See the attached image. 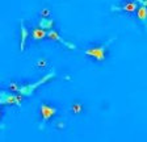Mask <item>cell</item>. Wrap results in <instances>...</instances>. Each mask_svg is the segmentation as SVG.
I'll return each mask as SVG.
<instances>
[{
	"label": "cell",
	"mask_w": 147,
	"mask_h": 142,
	"mask_svg": "<svg viewBox=\"0 0 147 142\" xmlns=\"http://www.w3.org/2000/svg\"><path fill=\"white\" fill-rule=\"evenodd\" d=\"M55 71H50L49 74H46L45 76H42L41 79H38L37 82H34V83H29V84H25V86H20V90H18V93L20 95H22L24 97H28V96H32L34 93V91L38 88L40 86H42V84L47 83V82H50L51 79H54L55 78Z\"/></svg>",
	"instance_id": "6da1fadb"
},
{
	"label": "cell",
	"mask_w": 147,
	"mask_h": 142,
	"mask_svg": "<svg viewBox=\"0 0 147 142\" xmlns=\"http://www.w3.org/2000/svg\"><path fill=\"white\" fill-rule=\"evenodd\" d=\"M116 40V37L110 38V40H108L105 43H102V45H100V46H93V47H89V49L84 50V54L88 57H91V58H93L95 61L97 62H104L105 58H107V51L108 49H109L110 43L113 42V41Z\"/></svg>",
	"instance_id": "7a4b0ae2"
},
{
	"label": "cell",
	"mask_w": 147,
	"mask_h": 142,
	"mask_svg": "<svg viewBox=\"0 0 147 142\" xmlns=\"http://www.w3.org/2000/svg\"><path fill=\"white\" fill-rule=\"evenodd\" d=\"M24 96L12 91L0 90V105H21Z\"/></svg>",
	"instance_id": "3957f363"
},
{
	"label": "cell",
	"mask_w": 147,
	"mask_h": 142,
	"mask_svg": "<svg viewBox=\"0 0 147 142\" xmlns=\"http://www.w3.org/2000/svg\"><path fill=\"white\" fill-rule=\"evenodd\" d=\"M40 113H41V118H42V122H47L50 118H53L57 114V108L53 107V105H49L46 103H42L40 105Z\"/></svg>",
	"instance_id": "277c9868"
},
{
	"label": "cell",
	"mask_w": 147,
	"mask_h": 142,
	"mask_svg": "<svg viewBox=\"0 0 147 142\" xmlns=\"http://www.w3.org/2000/svg\"><path fill=\"white\" fill-rule=\"evenodd\" d=\"M29 38V32H28V28L25 25L24 20H20V50L24 51L25 47H26V41Z\"/></svg>",
	"instance_id": "5b68a950"
},
{
	"label": "cell",
	"mask_w": 147,
	"mask_h": 142,
	"mask_svg": "<svg viewBox=\"0 0 147 142\" xmlns=\"http://www.w3.org/2000/svg\"><path fill=\"white\" fill-rule=\"evenodd\" d=\"M47 38H49V40H51V41H57V42H59V43H63L64 46H67L68 49H72V50L76 49V47H75V45L67 42V41H64L63 38L59 36L58 32L54 30V29H51V30H47Z\"/></svg>",
	"instance_id": "8992f818"
},
{
	"label": "cell",
	"mask_w": 147,
	"mask_h": 142,
	"mask_svg": "<svg viewBox=\"0 0 147 142\" xmlns=\"http://www.w3.org/2000/svg\"><path fill=\"white\" fill-rule=\"evenodd\" d=\"M32 38H33L34 41H41V40H43V38H47V30L42 29L41 26H37V28H34L33 32H32Z\"/></svg>",
	"instance_id": "52a82bcc"
},
{
	"label": "cell",
	"mask_w": 147,
	"mask_h": 142,
	"mask_svg": "<svg viewBox=\"0 0 147 142\" xmlns=\"http://www.w3.org/2000/svg\"><path fill=\"white\" fill-rule=\"evenodd\" d=\"M54 25H55L54 20L50 19V17H41L40 22H38V26H41L45 30H51L54 28Z\"/></svg>",
	"instance_id": "ba28073f"
},
{
	"label": "cell",
	"mask_w": 147,
	"mask_h": 142,
	"mask_svg": "<svg viewBox=\"0 0 147 142\" xmlns=\"http://www.w3.org/2000/svg\"><path fill=\"white\" fill-rule=\"evenodd\" d=\"M137 19L139 20V21L144 22V24H147V5H139L137 9Z\"/></svg>",
	"instance_id": "9c48e42d"
},
{
	"label": "cell",
	"mask_w": 147,
	"mask_h": 142,
	"mask_svg": "<svg viewBox=\"0 0 147 142\" xmlns=\"http://www.w3.org/2000/svg\"><path fill=\"white\" fill-rule=\"evenodd\" d=\"M116 9H121V11H123V12L133 13V12H137L138 5H137V3H135V1H127V3H125L122 7L116 8Z\"/></svg>",
	"instance_id": "30bf717a"
},
{
	"label": "cell",
	"mask_w": 147,
	"mask_h": 142,
	"mask_svg": "<svg viewBox=\"0 0 147 142\" xmlns=\"http://www.w3.org/2000/svg\"><path fill=\"white\" fill-rule=\"evenodd\" d=\"M71 109H72V112L75 114H80L83 112V107H82V104H79V103H75V104H72Z\"/></svg>",
	"instance_id": "8fae6325"
},
{
	"label": "cell",
	"mask_w": 147,
	"mask_h": 142,
	"mask_svg": "<svg viewBox=\"0 0 147 142\" xmlns=\"http://www.w3.org/2000/svg\"><path fill=\"white\" fill-rule=\"evenodd\" d=\"M18 90H20V86H18L17 83H11V84H9V91L18 93Z\"/></svg>",
	"instance_id": "7c38bea8"
},
{
	"label": "cell",
	"mask_w": 147,
	"mask_h": 142,
	"mask_svg": "<svg viewBox=\"0 0 147 142\" xmlns=\"http://www.w3.org/2000/svg\"><path fill=\"white\" fill-rule=\"evenodd\" d=\"M41 16H42V17H49V16H50V11L47 9V8H43V9L41 11Z\"/></svg>",
	"instance_id": "4fadbf2b"
},
{
	"label": "cell",
	"mask_w": 147,
	"mask_h": 142,
	"mask_svg": "<svg viewBox=\"0 0 147 142\" xmlns=\"http://www.w3.org/2000/svg\"><path fill=\"white\" fill-rule=\"evenodd\" d=\"M46 65H47V62H46L45 59H40V61L37 62V66H38V67H46Z\"/></svg>",
	"instance_id": "5bb4252c"
},
{
	"label": "cell",
	"mask_w": 147,
	"mask_h": 142,
	"mask_svg": "<svg viewBox=\"0 0 147 142\" xmlns=\"http://www.w3.org/2000/svg\"><path fill=\"white\" fill-rule=\"evenodd\" d=\"M3 128H4V125H0V129H3Z\"/></svg>",
	"instance_id": "9a60e30c"
},
{
	"label": "cell",
	"mask_w": 147,
	"mask_h": 142,
	"mask_svg": "<svg viewBox=\"0 0 147 142\" xmlns=\"http://www.w3.org/2000/svg\"><path fill=\"white\" fill-rule=\"evenodd\" d=\"M0 117H1V111H0Z\"/></svg>",
	"instance_id": "2e32d148"
}]
</instances>
